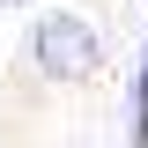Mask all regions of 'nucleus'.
<instances>
[{
	"instance_id": "1",
	"label": "nucleus",
	"mask_w": 148,
	"mask_h": 148,
	"mask_svg": "<svg viewBox=\"0 0 148 148\" xmlns=\"http://www.w3.org/2000/svg\"><path fill=\"white\" fill-rule=\"evenodd\" d=\"M22 59L37 67V82H89L96 67H104V37H96L89 15H74V8H45V15L30 22V37H22Z\"/></svg>"
},
{
	"instance_id": "2",
	"label": "nucleus",
	"mask_w": 148,
	"mask_h": 148,
	"mask_svg": "<svg viewBox=\"0 0 148 148\" xmlns=\"http://www.w3.org/2000/svg\"><path fill=\"white\" fill-rule=\"evenodd\" d=\"M126 141H133V148H148V45H141V59H133V96H126Z\"/></svg>"
},
{
	"instance_id": "3",
	"label": "nucleus",
	"mask_w": 148,
	"mask_h": 148,
	"mask_svg": "<svg viewBox=\"0 0 148 148\" xmlns=\"http://www.w3.org/2000/svg\"><path fill=\"white\" fill-rule=\"evenodd\" d=\"M0 8H37V0H0Z\"/></svg>"
}]
</instances>
